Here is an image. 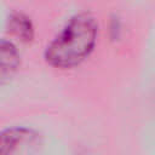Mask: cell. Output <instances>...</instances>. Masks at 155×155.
Here are the masks:
<instances>
[{
    "mask_svg": "<svg viewBox=\"0 0 155 155\" xmlns=\"http://www.w3.org/2000/svg\"><path fill=\"white\" fill-rule=\"evenodd\" d=\"M40 133L30 127L13 126L0 132V154L30 150L40 144Z\"/></svg>",
    "mask_w": 155,
    "mask_h": 155,
    "instance_id": "obj_2",
    "label": "cell"
},
{
    "mask_svg": "<svg viewBox=\"0 0 155 155\" xmlns=\"http://www.w3.org/2000/svg\"><path fill=\"white\" fill-rule=\"evenodd\" d=\"M21 53L11 40H0V87L10 82L21 67Z\"/></svg>",
    "mask_w": 155,
    "mask_h": 155,
    "instance_id": "obj_3",
    "label": "cell"
},
{
    "mask_svg": "<svg viewBox=\"0 0 155 155\" xmlns=\"http://www.w3.org/2000/svg\"><path fill=\"white\" fill-rule=\"evenodd\" d=\"M98 31V22L92 13L87 11L75 13L46 46L45 62L61 70L79 67L93 53Z\"/></svg>",
    "mask_w": 155,
    "mask_h": 155,
    "instance_id": "obj_1",
    "label": "cell"
},
{
    "mask_svg": "<svg viewBox=\"0 0 155 155\" xmlns=\"http://www.w3.org/2000/svg\"><path fill=\"white\" fill-rule=\"evenodd\" d=\"M7 30L11 35H13L17 40L24 44H29L34 40L35 36V27L29 16L23 12H12L8 15L6 21Z\"/></svg>",
    "mask_w": 155,
    "mask_h": 155,
    "instance_id": "obj_4",
    "label": "cell"
}]
</instances>
